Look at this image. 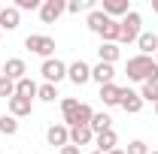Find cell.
<instances>
[{
    "label": "cell",
    "instance_id": "18",
    "mask_svg": "<svg viewBox=\"0 0 158 154\" xmlns=\"http://www.w3.org/2000/svg\"><path fill=\"white\" fill-rule=\"evenodd\" d=\"M91 118H94L91 106H88V103H79V109H76V115H73V121H70V127H88Z\"/></svg>",
    "mask_w": 158,
    "mask_h": 154
},
{
    "label": "cell",
    "instance_id": "25",
    "mask_svg": "<svg viewBox=\"0 0 158 154\" xmlns=\"http://www.w3.org/2000/svg\"><path fill=\"white\" fill-rule=\"evenodd\" d=\"M140 97H143V103H146V100H149V103H158V82H143Z\"/></svg>",
    "mask_w": 158,
    "mask_h": 154
},
{
    "label": "cell",
    "instance_id": "24",
    "mask_svg": "<svg viewBox=\"0 0 158 154\" xmlns=\"http://www.w3.org/2000/svg\"><path fill=\"white\" fill-rule=\"evenodd\" d=\"M100 37H103V42H118V21H116V18H110L106 24H103Z\"/></svg>",
    "mask_w": 158,
    "mask_h": 154
},
{
    "label": "cell",
    "instance_id": "4",
    "mask_svg": "<svg viewBox=\"0 0 158 154\" xmlns=\"http://www.w3.org/2000/svg\"><path fill=\"white\" fill-rule=\"evenodd\" d=\"M40 73H43V79H46V85H58L61 79H67V64L58 60V58H49V60H43Z\"/></svg>",
    "mask_w": 158,
    "mask_h": 154
},
{
    "label": "cell",
    "instance_id": "38",
    "mask_svg": "<svg viewBox=\"0 0 158 154\" xmlns=\"http://www.w3.org/2000/svg\"><path fill=\"white\" fill-rule=\"evenodd\" d=\"M149 154H158V151H149Z\"/></svg>",
    "mask_w": 158,
    "mask_h": 154
},
{
    "label": "cell",
    "instance_id": "34",
    "mask_svg": "<svg viewBox=\"0 0 158 154\" xmlns=\"http://www.w3.org/2000/svg\"><path fill=\"white\" fill-rule=\"evenodd\" d=\"M152 9H155V12H158V0H152Z\"/></svg>",
    "mask_w": 158,
    "mask_h": 154
},
{
    "label": "cell",
    "instance_id": "29",
    "mask_svg": "<svg viewBox=\"0 0 158 154\" xmlns=\"http://www.w3.org/2000/svg\"><path fill=\"white\" fill-rule=\"evenodd\" d=\"M37 97L43 100V103H55V97H58V88H55V85H40Z\"/></svg>",
    "mask_w": 158,
    "mask_h": 154
},
{
    "label": "cell",
    "instance_id": "3",
    "mask_svg": "<svg viewBox=\"0 0 158 154\" xmlns=\"http://www.w3.org/2000/svg\"><path fill=\"white\" fill-rule=\"evenodd\" d=\"M24 48H31L34 55H40V58H52L55 55V39L52 37H43V33H31V37L24 39Z\"/></svg>",
    "mask_w": 158,
    "mask_h": 154
},
{
    "label": "cell",
    "instance_id": "36",
    "mask_svg": "<svg viewBox=\"0 0 158 154\" xmlns=\"http://www.w3.org/2000/svg\"><path fill=\"white\" fill-rule=\"evenodd\" d=\"M155 64H158V52H155Z\"/></svg>",
    "mask_w": 158,
    "mask_h": 154
},
{
    "label": "cell",
    "instance_id": "37",
    "mask_svg": "<svg viewBox=\"0 0 158 154\" xmlns=\"http://www.w3.org/2000/svg\"><path fill=\"white\" fill-rule=\"evenodd\" d=\"M155 112H158V103H155Z\"/></svg>",
    "mask_w": 158,
    "mask_h": 154
},
{
    "label": "cell",
    "instance_id": "15",
    "mask_svg": "<svg viewBox=\"0 0 158 154\" xmlns=\"http://www.w3.org/2000/svg\"><path fill=\"white\" fill-rule=\"evenodd\" d=\"M100 100H103V106H118L122 103V88H118L116 82L113 85H103L100 88Z\"/></svg>",
    "mask_w": 158,
    "mask_h": 154
},
{
    "label": "cell",
    "instance_id": "27",
    "mask_svg": "<svg viewBox=\"0 0 158 154\" xmlns=\"http://www.w3.org/2000/svg\"><path fill=\"white\" fill-rule=\"evenodd\" d=\"M94 9V0H70L67 3V12H91Z\"/></svg>",
    "mask_w": 158,
    "mask_h": 154
},
{
    "label": "cell",
    "instance_id": "12",
    "mask_svg": "<svg viewBox=\"0 0 158 154\" xmlns=\"http://www.w3.org/2000/svg\"><path fill=\"white\" fill-rule=\"evenodd\" d=\"M31 109H34V100H27V97H12L9 100V115L12 118H24V115H31Z\"/></svg>",
    "mask_w": 158,
    "mask_h": 154
},
{
    "label": "cell",
    "instance_id": "22",
    "mask_svg": "<svg viewBox=\"0 0 158 154\" xmlns=\"http://www.w3.org/2000/svg\"><path fill=\"white\" fill-rule=\"evenodd\" d=\"M37 91H40V85L37 82H34V79H21V82H15V94L19 97H27V100H34V97H37Z\"/></svg>",
    "mask_w": 158,
    "mask_h": 154
},
{
    "label": "cell",
    "instance_id": "39",
    "mask_svg": "<svg viewBox=\"0 0 158 154\" xmlns=\"http://www.w3.org/2000/svg\"><path fill=\"white\" fill-rule=\"evenodd\" d=\"M0 9H3V3H0Z\"/></svg>",
    "mask_w": 158,
    "mask_h": 154
},
{
    "label": "cell",
    "instance_id": "11",
    "mask_svg": "<svg viewBox=\"0 0 158 154\" xmlns=\"http://www.w3.org/2000/svg\"><path fill=\"white\" fill-rule=\"evenodd\" d=\"M24 73H27V67H24V60H21V58H9L6 64H3V76L12 79V82H21Z\"/></svg>",
    "mask_w": 158,
    "mask_h": 154
},
{
    "label": "cell",
    "instance_id": "1",
    "mask_svg": "<svg viewBox=\"0 0 158 154\" xmlns=\"http://www.w3.org/2000/svg\"><path fill=\"white\" fill-rule=\"evenodd\" d=\"M125 73L131 82H158V64L146 55H134L125 64Z\"/></svg>",
    "mask_w": 158,
    "mask_h": 154
},
{
    "label": "cell",
    "instance_id": "19",
    "mask_svg": "<svg viewBox=\"0 0 158 154\" xmlns=\"http://www.w3.org/2000/svg\"><path fill=\"white\" fill-rule=\"evenodd\" d=\"M137 45H140V55H146V58H152V55L158 52V37H155V33H140Z\"/></svg>",
    "mask_w": 158,
    "mask_h": 154
},
{
    "label": "cell",
    "instance_id": "9",
    "mask_svg": "<svg viewBox=\"0 0 158 154\" xmlns=\"http://www.w3.org/2000/svg\"><path fill=\"white\" fill-rule=\"evenodd\" d=\"M103 12H106L110 18L122 21L128 12H131V3H128V0H103Z\"/></svg>",
    "mask_w": 158,
    "mask_h": 154
},
{
    "label": "cell",
    "instance_id": "31",
    "mask_svg": "<svg viewBox=\"0 0 158 154\" xmlns=\"http://www.w3.org/2000/svg\"><path fill=\"white\" fill-rule=\"evenodd\" d=\"M40 6H43V3H40V0H15V9H40Z\"/></svg>",
    "mask_w": 158,
    "mask_h": 154
},
{
    "label": "cell",
    "instance_id": "17",
    "mask_svg": "<svg viewBox=\"0 0 158 154\" xmlns=\"http://www.w3.org/2000/svg\"><path fill=\"white\" fill-rule=\"evenodd\" d=\"M94 139V133H91V127H70V145H76V148H82V145H88Z\"/></svg>",
    "mask_w": 158,
    "mask_h": 154
},
{
    "label": "cell",
    "instance_id": "5",
    "mask_svg": "<svg viewBox=\"0 0 158 154\" xmlns=\"http://www.w3.org/2000/svg\"><path fill=\"white\" fill-rule=\"evenodd\" d=\"M64 12H67V3H64V0H43V6H40L43 24H55Z\"/></svg>",
    "mask_w": 158,
    "mask_h": 154
},
{
    "label": "cell",
    "instance_id": "14",
    "mask_svg": "<svg viewBox=\"0 0 158 154\" xmlns=\"http://www.w3.org/2000/svg\"><path fill=\"white\" fill-rule=\"evenodd\" d=\"M94 142H98V151L100 154H110L118 145V136H116V130H103V133L94 136Z\"/></svg>",
    "mask_w": 158,
    "mask_h": 154
},
{
    "label": "cell",
    "instance_id": "13",
    "mask_svg": "<svg viewBox=\"0 0 158 154\" xmlns=\"http://www.w3.org/2000/svg\"><path fill=\"white\" fill-rule=\"evenodd\" d=\"M113 76H116L113 64H98V67H91V79L98 82L100 88H103V85H113Z\"/></svg>",
    "mask_w": 158,
    "mask_h": 154
},
{
    "label": "cell",
    "instance_id": "2",
    "mask_svg": "<svg viewBox=\"0 0 158 154\" xmlns=\"http://www.w3.org/2000/svg\"><path fill=\"white\" fill-rule=\"evenodd\" d=\"M140 24H143L140 12L131 9L125 18L118 21V42H137V39H140Z\"/></svg>",
    "mask_w": 158,
    "mask_h": 154
},
{
    "label": "cell",
    "instance_id": "6",
    "mask_svg": "<svg viewBox=\"0 0 158 154\" xmlns=\"http://www.w3.org/2000/svg\"><path fill=\"white\" fill-rule=\"evenodd\" d=\"M67 79H70L73 85H85V82H91V67H88L85 60H73V64L67 67Z\"/></svg>",
    "mask_w": 158,
    "mask_h": 154
},
{
    "label": "cell",
    "instance_id": "20",
    "mask_svg": "<svg viewBox=\"0 0 158 154\" xmlns=\"http://www.w3.org/2000/svg\"><path fill=\"white\" fill-rule=\"evenodd\" d=\"M106 21H110V15H106L103 9H91V12H88V21H85V24H88V30H91V33H100Z\"/></svg>",
    "mask_w": 158,
    "mask_h": 154
},
{
    "label": "cell",
    "instance_id": "23",
    "mask_svg": "<svg viewBox=\"0 0 158 154\" xmlns=\"http://www.w3.org/2000/svg\"><path fill=\"white\" fill-rule=\"evenodd\" d=\"M76 109H79L76 97H64V100H61V112H64V124H67V127H70V121H73V115H76Z\"/></svg>",
    "mask_w": 158,
    "mask_h": 154
},
{
    "label": "cell",
    "instance_id": "7",
    "mask_svg": "<svg viewBox=\"0 0 158 154\" xmlns=\"http://www.w3.org/2000/svg\"><path fill=\"white\" fill-rule=\"evenodd\" d=\"M46 139H49V145L64 148V145H70V127H67V124H52V127L46 130Z\"/></svg>",
    "mask_w": 158,
    "mask_h": 154
},
{
    "label": "cell",
    "instance_id": "21",
    "mask_svg": "<svg viewBox=\"0 0 158 154\" xmlns=\"http://www.w3.org/2000/svg\"><path fill=\"white\" fill-rule=\"evenodd\" d=\"M91 133L98 136V133H103V130H113V118L106 115V112H94V118H91Z\"/></svg>",
    "mask_w": 158,
    "mask_h": 154
},
{
    "label": "cell",
    "instance_id": "35",
    "mask_svg": "<svg viewBox=\"0 0 158 154\" xmlns=\"http://www.w3.org/2000/svg\"><path fill=\"white\" fill-rule=\"evenodd\" d=\"M88 154H100V151H88Z\"/></svg>",
    "mask_w": 158,
    "mask_h": 154
},
{
    "label": "cell",
    "instance_id": "30",
    "mask_svg": "<svg viewBox=\"0 0 158 154\" xmlns=\"http://www.w3.org/2000/svg\"><path fill=\"white\" fill-rule=\"evenodd\" d=\"M125 154H149V148H146V142H143V139H134V142H128Z\"/></svg>",
    "mask_w": 158,
    "mask_h": 154
},
{
    "label": "cell",
    "instance_id": "26",
    "mask_svg": "<svg viewBox=\"0 0 158 154\" xmlns=\"http://www.w3.org/2000/svg\"><path fill=\"white\" fill-rule=\"evenodd\" d=\"M0 133L3 136H15L19 133V121H15L12 115H3L0 118Z\"/></svg>",
    "mask_w": 158,
    "mask_h": 154
},
{
    "label": "cell",
    "instance_id": "10",
    "mask_svg": "<svg viewBox=\"0 0 158 154\" xmlns=\"http://www.w3.org/2000/svg\"><path fill=\"white\" fill-rule=\"evenodd\" d=\"M21 24V12L15 6H3L0 9V30H15Z\"/></svg>",
    "mask_w": 158,
    "mask_h": 154
},
{
    "label": "cell",
    "instance_id": "33",
    "mask_svg": "<svg viewBox=\"0 0 158 154\" xmlns=\"http://www.w3.org/2000/svg\"><path fill=\"white\" fill-rule=\"evenodd\" d=\"M110 154H125V151H122V148H113V151H110Z\"/></svg>",
    "mask_w": 158,
    "mask_h": 154
},
{
    "label": "cell",
    "instance_id": "32",
    "mask_svg": "<svg viewBox=\"0 0 158 154\" xmlns=\"http://www.w3.org/2000/svg\"><path fill=\"white\" fill-rule=\"evenodd\" d=\"M61 154H82V151H79L76 145H64V148H61Z\"/></svg>",
    "mask_w": 158,
    "mask_h": 154
},
{
    "label": "cell",
    "instance_id": "16",
    "mask_svg": "<svg viewBox=\"0 0 158 154\" xmlns=\"http://www.w3.org/2000/svg\"><path fill=\"white\" fill-rule=\"evenodd\" d=\"M118 42H100V48H98V58H100V64H116L118 60Z\"/></svg>",
    "mask_w": 158,
    "mask_h": 154
},
{
    "label": "cell",
    "instance_id": "40",
    "mask_svg": "<svg viewBox=\"0 0 158 154\" xmlns=\"http://www.w3.org/2000/svg\"><path fill=\"white\" fill-rule=\"evenodd\" d=\"M0 37H3V33H0Z\"/></svg>",
    "mask_w": 158,
    "mask_h": 154
},
{
    "label": "cell",
    "instance_id": "8",
    "mask_svg": "<svg viewBox=\"0 0 158 154\" xmlns=\"http://www.w3.org/2000/svg\"><path fill=\"white\" fill-rule=\"evenodd\" d=\"M128 115H137L140 109H143V97L137 91H131V88H122V103H118Z\"/></svg>",
    "mask_w": 158,
    "mask_h": 154
},
{
    "label": "cell",
    "instance_id": "28",
    "mask_svg": "<svg viewBox=\"0 0 158 154\" xmlns=\"http://www.w3.org/2000/svg\"><path fill=\"white\" fill-rule=\"evenodd\" d=\"M0 97H3V100H12V97H15V82H12V79L0 76Z\"/></svg>",
    "mask_w": 158,
    "mask_h": 154
}]
</instances>
